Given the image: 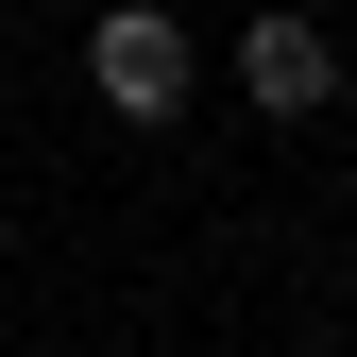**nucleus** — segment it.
<instances>
[{
	"label": "nucleus",
	"instance_id": "f257e3e1",
	"mask_svg": "<svg viewBox=\"0 0 357 357\" xmlns=\"http://www.w3.org/2000/svg\"><path fill=\"white\" fill-rule=\"evenodd\" d=\"M85 85H102L119 119H188V85H204V34L170 17V0H102V17H85Z\"/></svg>",
	"mask_w": 357,
	"mask_h": 357
},
{
	"label": "nucleus",
	"instance_id": "f03ea898",
	"mask_svg": "<svg viewBox=\"0 0 357 357\" xmlns=\"http://www.w3.org/2000/svg\"><path fill=\"white\" fill-rule=\"evenodd\" d=\"M238 102L255 119H324L340 102V34L324 17H238Z\"/></svg>",
	"mask_w": 357,
	"mask_h": 357
}]
</instances>
